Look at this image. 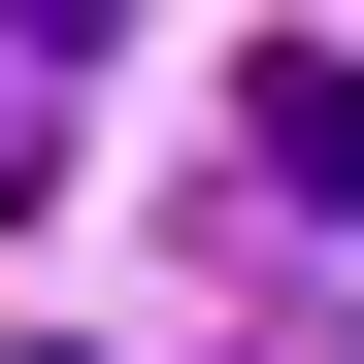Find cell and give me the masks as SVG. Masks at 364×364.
<instances>
[{"label": "cell", "mask_w": 364, "mask_h": 364, "mask_svg": "<svg viewBox=\"0 0 364 364\" xmlns=\"http://www.w3.org/2000/svg\"><path fill=\"white\" fill-rule=\"evenodd\" d=\"M232 166L331 232V199H364V33H265V67H232Z\"/></svg>", "instance_id": "6da1fadb"}, {"label": "cell", "mask_w": 364, "mask_h": 364, "mask_svg": "<svg viewBox=\"0 0 364 364\" xmlns=\"http://www.w3.org/2000/svg\"><path fill=\"white\" fill-rule=\"evenodd\" d=\"M67 33H133V0H0V67H67Z\"/></svg>", "instance_id": "7a4b0ae2"}, {"label": "cell", "mask_w": 364, "mask_h": 364, "mask_svg": "<svg viewBox=\"0 0 364 364\" xmlns=\"http://www.w3.org/2000/svg\"><path fill=\"white\" fill-rule=\"evenodd\" d=\"M0 199H33V67H0Z\"/></svg>", "instance_id": "3957f363"}]
</instances>
